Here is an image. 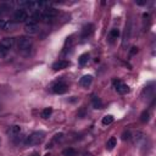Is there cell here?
<instances>
[{
    "label": "cell",
    "instance_id": "obj_9",
    "mask_svg": "<svg viewBox=\"0 0 156 156\" xmlns=\"http://www.w3.org/2000/svg\"><path fill=\"white\" fill-rule=\"evenodd\" d=\"M21 133V127L18 124H12V126H10L7 128V134L10 137H16Z\"/></svg>",
    "mask_w": 156,
    "mask_h": 156
},
{
    "label": "cell",
    "instance_id": "obj_24",
    "mask_svg": "<svg viewBox=\"0 0 156 156\" xmlns=\"http://www.w3.org/2000/svg\"><path fill=\"white\" fill-rule=\"evenodd\" d=\"M122 139H123V140L131 139V133H129V132H124V133L122 134Z\"/></svg>",
    "mask_w": 156,
    "mask_h": 156
},
{
    "label": "cell",
    "instance_id": "obj_3",
    "mask_svg": "<svg viewBox=\"0 0 156 156\" xmlns=\"http://www.w3.org/2000/svg\"><path fill=\"white\" fill-rule=\"evenodd\" d=\"M58 14H59L58 10L50 7V9L45 10V11H43V12L40 14V20H43L45 23H49L53 20H55V17L58 16Z\"/></svg>",
    "mask_w": 156,
    "mask_h": 156
},
{
    "label": "cell",
    "instance_id": "obj_7",
    "mask_svg": "<svg viewBox=\"0 0 156 156\" xmlns=\"http://www.w3.org/2000/svg\"><path fill=\"white\" fill-rule=\"evenodd\" d=\"M93 32H94V26H93L92 23H88L85 24L84 27H83L82 29V33H81V38L82 40H85L90 37V35L93 34Z\"/></svg>",
    "mask_w": 156,
    "mask_h": 156
},
{
    "label": "cell",
    "instance_id": "obj_2",
    "mask_svg": "<svg viewBox=\"0 0 156 156\" xmlns=\"http://www.w3.org/2000/svg\"><path fill=\"white\" fill-rule=\"evenodd\" d=\"M45 138V134L43 132H33L32 134H29L26 139V144L31 145V147H34V145H39L40 143H43V140Z\"/></svg>",
    "mask_w": 156,
    "mask_h": 156
},
{
    "label": "cell",
    "instance_id": "obj_5",
    "mask_svg": "<svg viewBox=\"0 0 156 156\" xmlns=\"http://www.w3.org/2000/svg\"><path fill=\"white\" fill-rule=\"evenodd\" d=\"M113 87H115L116 92L118 93V94H127V93L129 92V87L126 84V83H123L121 81H115L113 82Z\"/></svg>",
    "mask_w": 156,
    "mask_h": 156
},
{
    "label": "cell",
    "instance_id": "obj_6",
    "mask_svg": "<svg viewBox=\"0 0 156 156\" xmlns=\"http://www.w3.org/2000/svg\"><path fill=\"white\" fill-rule=\"evenodd\" d=\"M67 84L64 82H58L55 83V84L53 85V88H51V90H53V93H55V94H65V93L67 92Z\"/></svg>",
    "mask_w": 156,
    "mask_h": 156
},
{
    "label": "cell",
    "instance_id": "obj_11",
    "mask_svg": "<svg viewBox=\"0 0 156 156\" xmlns=\"http://www.w3.org/2000/svg\"><path fill=\"white\" fill-rule=\"evenodd\" d=\"M92 82H93V77L90 75H85L79 79V84L82 87H84V88H88L92 84Z\"/></svg>",
    "mask_w": 156,
    "mask_h": 156
},
{
    "label": "cell",
    "instance_id": "obj_13",
    "mask_svg": "<svg viewBox=\"0 0 156 156\" xmlns=\"http://www.w3.org/2000/svg\"><path fill=\"white\" fill-rule=\"evenodd\" d=\"M15 27V23L14 22H9V21H4V20H0V29L3 31H10Z\"/></svg>",
    "mask_w": 156,
    "mask_h": 156
},
{
    "label": "cell",
    "instance_id": "obj_15",
    "mask_svg": "<svg viewBox=\"0 0 156 156\" xmlns=\"http://www.w3.org/2000/svg\"><path fill=\"white\" fill-rule=\"evenodd\" d=\"M88 61H89V54L88 53H84L79 56V59H78V64L81 66H85L88 64Z\"/></svg>",
    "mask_w": 156,
    "mask_h": 156
},
{
    "label": "cell",
    "instance_id": "obj_16",
    "mask_svg": "<svg viewBox=\"0 0 156 156\" xmlns=\"http://www.w3.org/2000/svg\"><path fill=\"white\" fill-rule=\"evenodd\" d=\"M117 145V139L115 138V137H111L110 139L107 140V143H106V148H107V150H112L113 148H115Z\"/></svg>",
    "mask_w": 156,
    "mask_h": 156
},
{
    "label": "cell",
    "instance_id": "obj_12",
    "mask_svg": "<svg viewBox=\"0 0 156 156\" xmlns=\"http://www.w3.org/2000/svg\"><path fill=\"white\" fill-rule=\"evenodd\" d=\"M14 44H15V39L14 38H10V37H6V38H4L3 40H1V43H0V45H3L5 49H7V50H10L14 46Z\"/></svg>",
    "mask_w": 156,
    "mask_h": 156
},
{
    "label": "cell",
    "instance_id": "obj_20",
    "mask_svg": "<svg viewBox=\"0 0 156 156\" xmlns=\"http://www.w3.org/2000/svg\"><path fill=\"white\" fill-rule=\"evenodd\" d=\"M62 155L64 156H76V150L73 148H67L62 151Z\"/></svg>",
    "mask_w": 156,
    "mask_h": 156
},
{
    "label": "cell",
    "instance_id": "obj_10",
    "mask_svg": "<svg viewBox=\"0 0 156 156\" xmlns=\"http://www.w3.org/2000/svg\"><path fill=\"white\" fill-rule=\"evenodd\" d=\"M24 31H26V33H28V34H35L38 32V24L27 22L24 26Z\"/></svg>",
    "mask_w": 156,
    "mask_h": 156
},
{
    "label": "cell",
    "instance_id": "obj_23",
    "mask_svg": "<svg viewBox=\"0 0 156 156\" xmlns=\"http://www.w3.org/2000/svg\"><path fill=\"white\" fill-rule=\"evenodd\" d=\"M9 53L7 49H5L3 45H0V58H4V56H6Z\"/></svg>",
    "mask_w": 156,
    "mask_h": 156
},
{
    "label": "cell",
    "instance_id": "obj_21",
    "mask_svg": "<svg viewBox=\"0 0 156 156\" xmlns=\"http://www.w3.org/2000/svg\"><path fill=\"white\" fill-rule=\"evenodd\" d=\"M118 37H119V29L113 28V29L110 31V38H112V39H117Z\"/></svg>",
    "mask_w": 156,
    "mask_h": 156
},
{
    "label": "cell",
    "instance_id": "obj_14",
    "mask_svg": "<svg viewBox=\"0 0 156 156\" xmlns=\"http://www.w3.org/2000/svg\"><path fill=\"white\" fill-rule=\"evenodd\" d=\"M92 104H93V107L96 109V110H100V109H102V101L100 98L98 96H93L92 99Z\"/></svg>",
    "mask_w": 156,
    "mask_h": 156
},
{
    "label": "cell",
    "instance_id": "obj_28",
    "mask_svg": "<svg viewBox=\"0 0 156 156\" xmlns=\"http://www.w3.org/2000/svg\"><path fill=\"white\" fill-rule=\"evenodd\" d=\"M83 156H92V155H90V154H88V153H85V154L83 155Z\"/></svg>",
    "mask_w": 156,
    "mask_h": 156
},
{
    "label": "cell",
    "instance_id": "obj_18",
    "mask_svg": "<svg viewBox=\"0 0 156 156\" xmlns=\"http://www.w3.org/2000/svg\"><path fill=\"white\" fill-rule=\"evenodd\" d=\"M149 119H150V113H149V111H143L142 112V115H140V121H142L143 123H147V122H149Z\"/></svg>",
    "mask_w": 156,
    "mask_h": 156
},
{
    "label": "cell",
    "instance_id": "obj_22",
    "mask_svg": "<svg viewBox=\"0 0 156 156\" xmlns=\"http://www.w3.org/2000/svg\"><path fill=\"white\" fill-rule=\"evenodd\" d=\"M129 32H131V28H129V26H128V27H126V31H124V37H123V44H126V41L128 40V37H129Z\"/></svg>",
    "mask_w": 156,
    "mask_h": 156
},
{
    "label": "cell",
    "instance_id": "obj_17",
    "mask_svg": "<svg viewBox=\"0 0 156 156\" xmlns=\"http://www.w3.org/2000/svg\"><path fill=\"white\" fill-rule=\"evenodd\" d=\"M113 116L112 115H106V116H104L102 117V124L104 126H109V124H111L113 123Z\"/></svg>",
    "mask_w": 156,
    "mask_h": 156
},
{
    "label": "cell",
    "instance_id": "obj_26",
    "mask_svg": "<svg viewBox=\"0 0 156 156\" xmlns=\"http://www.w3.org/2000/svg\"><path fill=\"white\" fill-rule=\"evenodd\" d=\"M62 137H64V134H62V133H59V134H56V136H55L54 140H55V142H59V140L62 139Z\"/></svg>",
    "mask_w": 156,
    "mask_h": 156
},
{
    "label": "cell",
    "instance_id": "obj_19",
    "mask_svg": "<svg viewBox=\"0 0 156 156\" xmlns=\"http://www.w3.org/2000/svg\"><path fill=\"white\" fill-rule=\"evenodd\" d=\"M51 113H53V109L51 107H45L44 110L41 111V117L43 118H49Z\"/></svg>",
    "mask_w": 156,
    "mask_h": 156
},
{
    "label": "cell",
    "instance_id": "obj_8",
    "mask_svg": "<svg viewBox=\"0 0 156 156\" xmlns=\"http://www.w3.org/2000/svg\"><path fill=\"white\" fill-rule=\"evenodd\" d=\"M69 66H70V61H67V60H59V61H56L55 64L53 65V70L54 71H60V70L67 69Z\"/></svg>",
    "mask_w": 156,
    "mask_h": 156
},
{
    "label": "cell",
    "instance_id": "obj_1",
    "mask_svg": "<svg viewBox=\"0 0 156 156\" xmlns=\"http://www.w3.org/2000/svg\"><path fill=\"white\" fill-rule=\"evenodd\" d=\"M33 45V41L31 39V37H27V35H22L17 39V49L22 53H27V51L31 50Z\"/></svg>",
    "mask_w": 156,
    "mask_h": 156
},
{
    "label": "cell",
    "instance_id": "obj_25",
    "mask_svg": "<svg viewBox=\"0 0 156 156\" xmlns=\"http://www.w3.org/2000/svg\"><path fill=\"white\" fill-rule=\"evenodd\" d=\"M138 53V48H137V46H133V48L131 49V50H129V55H136Z\"/></svg>",
    "mask_w": 156,
    "mask_h": 156
},
{
    "label": "cell",
    "instance_id": "obj_4",
    "mask_svg": "<svg viewBox=\"0 0 156 156\" xmlns=\"http://www.w3.org/2000/svg\"><path fill=\"white\" fill-rule=\"evenodd\" d=\"M28 20V14L26 10L23 9H18L15 11L14 14V22L16 23H21V22H24V21Z\"/></svg>",
    "mask_w": 156,
    "mask_h": 156
},
{
    "label": "cell",
    "instance_id": "obj_27",
    "mask_svg": "<svg viewBox=\"0 0 156 156\" xmlns=\"http://www.w3.org/2000/svg\"><path fill=\"white\" fill-rule=\"evenodd\" d=\"M138 5H145V1H136Z\"/></svg>",
    "mask_w": 156,
    "mask_h": 156
}]
</instances>
